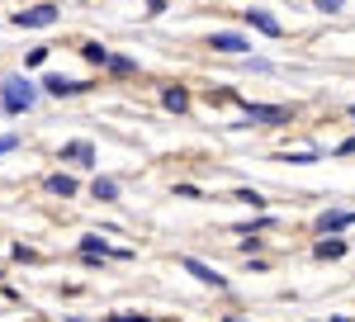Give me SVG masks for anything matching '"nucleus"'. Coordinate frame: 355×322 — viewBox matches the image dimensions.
<instances>
[{"label": "nucleus", "instance_id": "obj_1", "mask_svg": "<svg viewBox=\"0 0 355 322\" xmlns=\"http://www.w3.org/2000/svg\"><path fill=\"white\" fill-rule=\"evenodd\" d=\"M33 100H38V90H33L24 76H5V85H0V105L10 109V114H24V109H33Z\"/></svg>", "mask_w": 355, "mask_h": 322}, {"label": "nucleus", "instance_id": "obj_2", "mask_svg": "<svg viewBox=\"0 0 355 322\" xmlns=\"http://www.w3.org/2000/svg\"><path fill=\"white\" fill-rule=\"evenodd\" d=\"M15 24H19V28H48V24H57V5H33V10H19V15H15Z\"/></svg>", "mask_w": 355, "mask_h": 322}, {"label": "nucleus", "instance_id": "obj_3", "mask_svg": "<svg viewBox=\"0 0 355 322\" xmlns=\"http://www.w3.org/2000/svg\"><path fill=\"white\" fill-rule=\"evenodd\" d=\"M180 266L190 270V275H194V280H199V285H214V289H227V275H218V270H214V266H204V261H194V256H185Z\"/></svg>", "mask_w": 355, "mask_h": 322}, {"label": "nucleus", "instance_id": "obj_4", "mask_svg": "<svg viewBox=\"0 0 355 322\" xmlns=\"http://www.w3.org/2000/svg\"><path fill=\"white\" fill-rule=\"evenodd\" d=\"M246 119H256V124H289V109L284 105H246Z\"/></svg>", "mask_w": 355, "mask_h": 322}, {"label": "nucleus", "instance_id": "obj_5", "mask_svg": "<svg viewBox=\"0 0 355 322\" xmlns=\"http://www.w3.org/2000/svg\"><path fill=\"white\" fill-rule=\"evenodd\" d=\"M209 48H218V53H246V48H251V43H246L242 33H227V28H218V33H214V38H209Z\"/></svg>", "mask_w": 355, "mask_h": 322}, {"label": "nucleus", "instance_id": "obj_6", "mask_svg": "<svg viewBox=\"0 0 355 322\" xmlns=\"http://www.w3.org/2000/svg\"><path fill=\"white\" fill-rule=\"evenodd\" d=\"M242 15H246V24L261 28L266 38H279V33H284V28H279V19H275V15H266V10H242Z\"/></svg>", "mask_w": 355, "mask_h": 322}, {"label": "nucleus", "instance_id": "obj_7", "mask_svg": "<svg viewBox=\"0 0 355 322\" xmlns=\"http://www.w3.org/2000/svg\"><path fill=\"white\" fill-rule=\"evenodd\" d=\"M85 85H90V80H71V76H48V80H43L48 95H81Z\"/></svg>", "mask_w": 355, "mask_h": 322}, {"label": "nucleus", "instance_id": "obj_8", "mask_svg": "<svg viewBox=\"0 0 355 322\" xmlns=\"http://www.w3.org/2000/svg\"><path fill=\"white\" fill-rule=\"evenodd\" d=\"M346 228H355V214H346V209L322 214V223H318V232H322V237H327V232H346Z\"/></svg>", "mask_w": 355, "mask_h": 322}, {"label": "nucleus", "instance_id": "obj_9", "mask_svg": "<svg viewBox=\"0 0 355 322\" xmlns=\"http://www.w3.org/2000/svg\"><path fill=\"white\" fill-rule=\"evenodd\" d=\"M313 256H318V261H336V256H346V242H341V237H322V242H318V246H313Z\"/></svg>", "mask_w": 355, "mask_h": 322}, {"label": "nucleus", "instance_id": "obj_10", "mask_svg": "<svg viewBox=\"0 0 355 322\" xmlns=\"http://www.w3.org/2000/svg\"><path fill=\"white\" fill-rule=\"evenodd\" d=\"M62 157H71V161H85V166H95V147H90V142H67V147H62Z\"/></svg>", "mask_w": 355, "mask_h": 322}, {"label": "nucleus", "instance_id": "obj_11", "mask_svg": "<svg viewBox=\"0 0 355 322\" xmlns=\"http://www.w3.org/2000/svg\"><path fill=\"white\" fill-rule=\"evenodd\" d=\"M81 57H85V62H100V67H110V48H105V43H85Z\"/></svg>", "mask_w": 355, "mask_h": 322}, {"label": "nucleus", "instance_id": "obj_12", "mask_svg": "<svg viewBox=\"0 0 355 322\" xmlns=\"http://www.w3.org/2000/svg\"><path fill=\"white\" fill-rule=\"evenodd\" d=\"M48 189L67 199V194H76V180H71V176H48Z\"/></svg>", "mask_w": 355, "mask_h": 322}, {"label": "nucleus", "instance_id": "obj_13", "mask_svg": "<svg viewBox=\"0 0 355 322\" xmlns=\"http://www.w3.org/2000/svg\"><path fill=\"white\" fill-rule=\"evenodd\" d=\"M162 105H166V109H175V114H180V109L190 105V95H185V90L175 85V90H166V95H162Z\"/></svg>", "mask_w": 355, "mask_h": 322}, {"label": "nucleus", "instance_id": "obj_14", "mask_svg": "<svg viewBox=\"0 0 355 322\" xmlns=\"http://www.w3.org/2000/svg\"><path fill=\"white\" fill-rule=\"evenodd\" d=\"M90 194H95L100 204H110V199H119V185H114V180H95V189H90Z\"/></svg>", "mask_w": 355, "mask_h": 322}, {"label": "nucleus", "instance_id": "obj_15", "mask_svg": "<svg viewBox=\"0 0 355 322\" xmlns=\"http://www.w3.org/2000/svg\"><path fill=\"white\" fill-rule=\"evenodd\" d=\"M110 71H119V76H128V71H133V57H114V53H110Z\"/></svg>", "mask_w": 355, "mask_h": 322}, {"label": "nucleus", "instance_id": "obj_16", "mask_svg": "<svg viewBox=\"0 0 355 322\" xmlns=\"http://www.w3.org/2000/svg\"><path fill=\"white\" fill-rule=\"evenodd\" d=\"M237 199H242V204H251V209H261V204H266V199H261L256 189H237Z\"/></svg>", "mask_w": 355, "mask_h": 322}, {"label": "nucleus", "instance_id": "obj_17", "mask_svg": "<svg viewBox=\"0 0 355 322\" xmlns=\"http://www.w3.org/2000/svg\"><path fill=\"white\" fill-rule=\"evenodd\" d=\"M284 161H294V166H308V161H318V152H294V157H284Z\"/></svg>", "mask_w": 355, "mask_h": 322}, {"label": "nucleus", "instance_id": "obj_18", "mask_svg": "<svg viewBox=\"0 0 355 322\" xmlns=\"http://www.w3.org/2000/svg\"><path fill=\"white\" fill-rule=\"evenodd\" d=\"M318 10H341V0H313Z\"/></svg>", "mask_w": 355, "mask_h": 322}, {"label": "nucleus", "instance_id": "obj_19", "mask_svg": "<svg viewBox=\"0 0 355 322\" xmlns=\"http://www.w3.org/2000/svg\"><path fill=\"white\" fill-rule=\"evenodd\" d=\"M10 147H15V137H0V152H10Z\"/></svg>", "mask_w": 355, "mask_h": 322}, {"label": "nucleus", "instance_id": "obj_20", "mask_svg": "<svg viewBox=\"0 0 355 322\" xmlns=\"http://www.w3.org/2000/svg\"><path fill=\"white\" fill-rule=\"evenodd\" d=\"M341 152H355V137H351V142H341Z\"/></svg>", "mask_w": 355, "mask_h": 322}, {"label": "nucleus", "instance_id": "obj_21", "mask_svg": "<svg viewBox=\"0 0 355 322\" xmlns=\"http://www.w3.org/2000/svg\"><path fill=\"white\" fill-rule=\"evenodd\" d=\"M223 322H246V318H223Z\"/></svg>", "mask_w": 355, "mask_h": 322}, {"label": "nucleus", "instance_id": "obj_22", "mask_svg": "<svg viewBox=\"0 0 355 322\" xmlns=\"http://www.w3.org/2000/svg\"><path fill=\"white\" fill-rule=\"evenodd\" d=\"M114 322H123V318H114Z\"/></svg>", "mask_w": 355, "mask_h": 322}]
</instances>
